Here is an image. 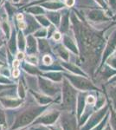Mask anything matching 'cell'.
<instances>
[{
  "mask_svg": "<svg viewBox=\"0 0 116 130\" xmlns=\"http://www.w3.org/2000/svg\"><path fill=\"white\" fill-rule=\"evenodd\" d=\"M19 74H20V71L18 70L16 68H15V70H13V74H12L13 75V76L14 77H18L19 76Z\"/></svg>",
  "mask_w": 116,
  "mask_h": 130,
  "instance_id": "cell-23",
  "label": "cell"
},
{
  "mask_svg": "<svg viewBox=\"0 0 116 130\" xmlns=\"http://www.w3.org/2000/svg\"><path fill=\"white\" fill-rule=\"evenodd\" d=\"M108 111H109L108 103L106 104L101 109L94 111V113L90 115L89 118L88 119V121L85 122V124L80 127L79 130H91L93 127H95L96 125H98L102 121V119L104 118V116L107 115V113Z\"/></svg>",
  "mask_w": 116,
  "mask_h": 130,
  "instance_id": "cell-3",
  "label": "cell"
},
{
  "mask_svg": "<svg viewBox=\"0 0 116 130\" xmlns=\"http://www.w3.org/2000/svg\"><path fill=\"white\" fill-rule=\"evenodd\" d=\"M94 106L89 105V104H87V106H86V108H85V110L83 111L82 115L79 118V120H78V127H79V128L85 124V122L88 121V119L89 118L90 115L94 113Z\"/></svg>",
  "mask_w": 116,
  "mask_h": 130,
  "instance_id": "cell-11",
  "label": "cell"
},
{
  "mask_svg": "<svg viewBox=\"0 0 116 130\" xmlns=\"http://www.w3.org/2000/svg\"><path fill=\"white\" fill-rule=\"evenodd\" d=\"M0 126H4V127L7 126L6 113H5V111L1 108H0Z\"/></svg>",
  "mask_w": 116,
  "mask_h": 130,
  "instance_id": "cell-17",
  "label": "cell"
},
{
  "mask_svg": "<svg viewBox=\"0 0 116 130\" xmlns=\"http://www.w3.org/2000/svg\"><path fill=\"white\" fill-rule=\"evenodd\" d=\"M77 90L69 83V80H63L62 102L61 105L63 111L75 113L77 102Z\"/></svg>",
  "mask_w": 116,
  "mask_h": 130,
  "instance_id": "cell-2",
  "label": "cell"
},
{
  "mask_svg": "<svg viewBox=\"0 0 116 130\" xmlns=\"http://www.w3.org/2000/svg\"><path fill=\"white\" fill-rule=\"evenodd\" d=\"M18 130H30L29 128H28V129H26V128H22V129H18Z\"/></svg>",
  "mask_w": 116,
  "mask_h": 130,
  "instance_id": "cell-29",
  "label": "cell"
},
{
  "mask_svg": "<svg viewBox=\"0 0 116 130\" xmlns=\"http://www.w3.org/2000/svg\"><path fill=\"white\" fill-rule=\"evenodd\" d=\"M69 83L74 88L81 91H92V90H99L89 80L83 76H76L72 75H65Z\"/></svg>",
  "mask_w": 116,
  "mask_h": 130,
  "instance_id": "cell-4",
  "label": "cell"
},
{
  "mask_svg": "<svg viewBox=\"0 0 116 130\" xmlns=\"http://www.w3.org/2000/svg\"><path fill=\"white\" fill-rule=\"evenodd\" d=\"M67 4H68V5H72L74 4V0H68Z\"/></svg>",
  "mask_w": 116,
  "mask_h": 130,
  "instance_id": "cell-26",
  "label": "cell"
},
{
  "mask_svg": "<svg viewBox=\"0 0 116 130\" xmlns=\"http://www.w3.org/2000/svg\"><path fill=\"white\" fill-rule=\"evenodd\" d=\"M105 105H106V98L104 96L102 95H99L98 97L96 98V101L94 102V110H99L101 109L102 108H103Z\"/></svg>",
  "mask_w": 116,
  "mask_h": 130,
  "instance_id": "cell-13",
  "label": "cell"
},
{
  "mask_svg": "<svg viewBox=\"0 0 116 130\" xmlns=\"http://www.w3.org/2000/svg\"><path fill=\"white\" fill-rule=\"evenodd\" d=\"M38 83H39L40 89H41V90L43 91V93L44 95L54 98L55 96L56 95V94L59 92V88L55 84V83L49 82L48 80H46V79H44V78L39 77Z\"/></svg>",
  "mask_w": 116,
  "mask_h": 130,
  "instance_id": "cell-7",
  "label": "cell"
},
{
  "mask_svg": "<svg viewBox=\"0 0 116 130\" xmlns=\"http://www.w3.org/2000/svg\"><path fill=\"white\" fill-rule=\"evenodd\" d=\"M30 93L32 94L34 98L37 101V102L41 106L50 105L52 102H54V99L48 95H46L44 94H40L37 92H34L33 90H30Z\"/></svg>",
  "mask_w": 116,
  "mask_h": 130,
  "instance_id": "cell-9",
  "label": "cell"
},
{
  "mask_svg": "<svg viewBox=\"0 0 116 130\" xmlns=\"http://www.w3.org/2000/svg\"><path fill=\"white\" fill-rule=\"evenodd\" d=\"M43 62L45 64H50L51 63V59H50V57L48 56H44V58H43Z\"/></svg>",
  "mask_w": 116,
  "mask_h": 130,
  "instance_id": "cell-22",
  "label": "cell"
},
{
  "mask_svg": "<svg viewBox=\"0 0 116 130\" xmlns=\"http://www.w3.org/2000/svg\"><path fill=\"white\" fill-rule=\"evenodd\" d=\"M28 128H29L30 130H50V128L48 127V126L42 125V124L29 126V127H28Z\"/></svg>",
  "mask_w": 116,
  "mask_h": 130,
  "instance_id": "cell-18",
  "label": "cell"
},
{
  "mask_svg": "<svg viewBox=\"0 0 116 130\" xmlns=\"http://www.w3.org/2000/svg\"><path fill=\"white\" fill-rule=\"evenodd\" d=\"M3 105L6 108H16L21 106L24 102V99L21 98H3L0 100Z\"/></svg>",
  "mask_w": 116,
  "mask_h": 130,
  "instance_id": "cell-10",
  "label": "cell"
},
{
  "mask_svg": "<svg viewBox=\"0 0 116 130\" xmlns=\"http://www.w3.org/2000/svg\"><path fill=\"white\" fill-rule=\"evenodd\" d=\"M48 107L49 105H37L29 107L27 109L21 112L16 117V120L13 122V124L11 125L10 130H18L29 127L37 117L40 116L43 112H45L48 109Z\"/></svg>",
  "mask_w": 116,
  "mask_h": 130,
  "instance_id": "cell-1",
  "label": "cell"
},
{
  "mask_svg": "<svg viewBox=\"0 0 116 130\" xmlns=\"http://www.w3.org/2000/svg\"><path fill=\"white\" fill-rule=\"evenodd\" d=\"M0 130H2V126H0Z\"/></svg>",
  "mask_w": 116,
  "mask_h": 130,
  "instance_id": "cell-30",
  "label": "cell"
},
{
  "mask_svg": "<svg viewBox=\"0 0 116 130\" xmlns=\"http://www.w3.org/2000/svg\"><path fill=\"white\" fill-rule=\"evenodd\" d=\"M103 130H113V128L111 127L110 124H109V122L107 121V123L106 124V126H105V127L103 128Z\"/></svg>",
  "mask_w": 116,
  "mask_h": 130,
  "instance_id": "cell-24",
  "label": "cell"
},
{
  "mask_svg": "<svg viewBox=\"0 0 116 130\" xmlns=\"http://www.w3.org/2000/svg\"><path fill=\"white\" fill-rule=\"evenodd\" d=\"M18 66H19V60H15L13 62V67L14 68H16Z\"/></svg>",
  "mask_w": 116,
  "mask_h": 130,
  "instance_id": "cell-25",
  "label": "cell"
},
{
  "mask_svg": "<svg viewBox=\"0 0 116 130\" xmlns=\"http://www.w3.org/2000/svg\"><path fill=\"white\" fill-rule=\"evenodd\" d=\"M18 59H20V58H21V59H23V58H24V54H23V53H18Z\"/></svg>",
  "mask_w": 116,
  "mask_h": 130,
  "instance_id": "cell-27",
  "label": "cell"
},
{
  "mask_svg": "<svg viewBox=\"0 0 116 130\" xmlns=\"http://www.w3.org/2000/svg\"><path fill=\"white\" fill-rule=\"evenodd\" d=\"M96 101V98L94 97V95H87V104H89V105H94V102Z\"/></svg>",
  "mask_w": 116,
  "mask_h": 130,
  "instance_id": "cell-20",
  "label": "cell"
},
{
  "mask_svg": "<svg viewBox=\"0 0 116 130\" xmlns=\"http://www.w3.org/2000/svg\"><path fill=\"white\" fill-rule=\"evenodd\" d=\"M48 127L50 128V130H62L60 124H56V125L54 124L51 126H48Z\"/></svg>",
  "mask_w": 116,
  "mask_h": 130,
  "instance_id": "cell-21",
  "label": "cell"
},
{
  "mask_svg": "<svg viewBox=\"0 0 116 130\" xmlns=\"http://www.w3.org/2000/svg\"><path fill=\"white\" fill-rule=\"evenodd\" d=\"M59 121L62 130H79L78 120L75 113L62 111L59 117Z\"/></svg>",
  "mask_w": 116,
  "mask_h": 130,
  "instance_id": "cell-6",
  "label": "cell"
},
{
  "mask_svg": "<svg viewBox=\"0 0 116 130\" xmlns=\"http://www.w3.org/2000/svg\"><path fill=\"white\" fill-rule=\"evenodd\" d=\"M46 77L48 78L51 79L53 81H56V82H60L62 80V75L60 73H56V72H51V73H47L45 74Z\"/></svg>",
  "mask_w": 116,
  "mask_h": 130,
  "instance_id": "cell-16",
  "label": "cell"
},
{
  "mask_svg": "<svg viewBox=\"0 0 116 130\" xmlns=\"http://www.w3.org/2000/svg\"><path fill=\"white\" fill-rule=\"evenodd\" d=\"M22 18H23V15H18V20L22 19Z\"/></svg>",
  "mask_w": 116,
  "mask_h": 130,
  "instance_id": "cell-28",
  "label": "cell"
},
{
  "mask_svg": "<svg viewBox=\"0 0 116 130\" xmlns=\"http://www.w3.org/2000/svg\"><path fill=\"white\" fill-rule=\"evenodd\" d=\"M87 93H81L77 95V102H76V109H75V115H76L77 120L81 117L83 111L85 110V108L87 106Z\"/></svg>",
  "mask_w": 116,
  "mask_h": 130,
  "instance_id": "cell-8",
  "label": "cell"
},
{
  "mask_svg": "<svg viewBox=\"0 0 116 130\" xmlns=\"http://www.w3.org/2000/svg\"><path fill=\"white\" fill-rule=\"evenodd\" d=\"M22 83H20V85H19V88H18V95L21 99H24L25 97V90H24V86L21 84Z\"/></svg>",
  "mask_w": 116,
  "mask_h": 130,
  "instance_id": "cell-19",
  "label": "cell"
},
{
  "mask_svg": "<svg viewBox=\"0 0 116 130\" xmlns=\"http://www.w3.org/2000/svg\"><path fill=\"white\" fill-rule=\"evenodd\" d=\"M109 95L112 100V105H113V108L116 109V86L112 87L110 90H109Z\"/></svg>",
  "mask_w": 116,
  "mask_h": 130,
  "instance_id": "cell-15",
  "label": "cell"
},
{
  "mask_svg": "<svg viewBox=\"0 0 116 130\" xmlns=\"http://www.w3.org/2000/svg\"><path fill=\"white\" fill-rule=\"evenodd\" d=\"M61 115V111L56 110V109H47L45 112H43L40 116L37 117L35 120L34 122L30 126L34 125H45V126H51L57 122L59 120V117Z\"/></svg>",
  "mask_w": 116,
  "mask_h": 130,
  "instance_id": "cell-5",
  "label": "cell"
},
{
  "mask_svg": "<svg viewBox=\"0 0 116 130\" xmlns=\"http://www.w3.org/2000/svg\"><path fill=\"white\" fill-rule=\"evenodd\" d=\"M108 118H109V111L107 113V115L104 116V118L102 119V121L99 123L98 125H96L95 127H94L91 130H103V128L105 127V126L108 121Z\"/></svg>",
  "mask_w": 116,
  "mask_h": 130,
  "instance_id": "cell-14",
  "label": "cell"
},
{
  "mask_svg": "<svg viewBox=\"0 0 116 130\" xmlns=\"http://www.w3.org/2000/svg\"><path fill=\"white\" fill-rule=\"evenodd\" d=\"M107 103L109 106V118L108 122L110 124L111 127L113 130H116V109L113 108V105H112L110 100L107 98Z\"/></svg>",
  "mask_w": 116,
  "mask_h": 130,
  "instance_id": "cell-12",
  "label": "cell"
}]
</instances>
